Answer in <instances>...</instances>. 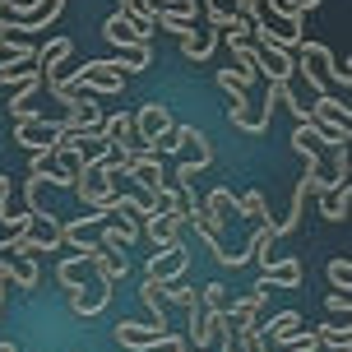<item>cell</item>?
I'll return each mask as SVG.
<instances>
[{"instance_id":"cell-1","label":"cell","mask_w":352,"mask_h":352,"mask_svg":"<svg viewBox=\"0 0 352 352\" xmlns=\"http://www.w3.org/2000/svg\"><path fill=\"white\" fill-rule=\"evenodd\" d=\"M42 88H79V93H93V98H116L125 88V70H116V60H88L70 79H60V74H47Z\"/></svg>"},{"instance_id":"cell-2","label":"cell","mask_w":352,"mask_h":352,"mask_svg":"<svg viewBox=\"0 0 352 352\" xmlns=\"http://www.w3.org/2000/svg\"><path fill=\"white\" fill-rule=\"evenodd\" d=\"M158 148H162V153H181V162H190L195 172H204V167L213 162L209 135H204V130H195V125H172V130L158 140Z\"/></svg>"},{"instance_id":"cell-3","label":"cell","mask_w":352,"mask_h":352,"mask_svg":"<svg viewBox=\"0 0 352 352\" xmlns=\"http://www.w3.org/2000/svg\"><path fill=\"white\" fill-rule=\"evenodd\" d=\"M292 56H297V60H306L320 79H334V84H343V88L352 84V70H348V65H338L334 52H329L324 42H306V37H301L297 47H292Z\"/></svg>"},{"instance_id":"cell-4","label":"cell","mask_w":352,"mask_h":352,"mask_svg":"<svg viewBox=\"0 0 352 352\" xmlns=\"http://www.w3.org/2000/svg\"><path fill=\"white\" fill-rule=\"evenodd\" d=\"M60 10H65V0H33L28 10H5V33H10V23H14L19 33H37V28H47V23H56L60 19Z\"/></svg>"},{"instance_id":"cell-5","label":"cell","mask_w":352,"mask_h":352,"mask_svg":"<svg viewBox=\"0 0 352 352\" xmlns=\"http://www.w3.org/2000/svg\"><path fill=\"white\" fill-rule=\"evenodd\" d=\"M255 52H260V74L264 79H292L297 74V56L287 52L274 37H255Z\"/></svg>"},{"instance_id":"cell-6","label":"cell","mask_w":352,"mask_h":352,"mask_svg":"<svg viewBox=\"0 0 352 352\" xmlns=\"http://www.w3.org/2000/svg\"><path fill=\"white\" fill-rule=\"evenodd\" d=\"M172 125L176 121H172V111H167L162 102H144L140 111H135V144H153V148H158V140L172 130Z\"/></svg>"},{"instance_id":"cell-7","label":"cell","mask_w":352,"mask_h":352,"mask_svg":"<svg viewBox=\"0 0 352 352\" xmlns=\"http://www.w3.org/2000/svg\"><path fill=\"white\" fill-rule=\"evenodd\" d=\"M186 269H190V250L181 246V241H172V246H162V250L148 255V278L153 283H176Z\"/></svg>"},{"instance_id":"cell-8","label":"cell","mask_w":352,"mask_h":352,"mask_svg":"<svg viewBox=\"0 0 352 352\" xmlns=\"http://www.w3.org/2000/svg\"><path fill=\"white\" fill-rule=\"evenodd\" d=\"M264 264V274L255 287H264V292H274V287H301L306 283V269H301V260H260Z\"/></svg>"},{"instance_id":"cell-9","label":"cell","mask_w":352,"mask_h":352,"mask_svg":"<svg viewBox=\"0 0 352 352\" xmlns=\"http://www.w3.org/2000/svg\"><path fill=\"white\" fill-rule=\"evenodd\" d=\"M102 37L111 42V47H125V42H148V37H153V28H148V23H140V19H130L125 10H116V14L102 23Z\"/></svg>"},{"instance_id":"cell-10","label":"cell","mask_w":352,"mask_h":352,"mask_svg":"<svg viewBox=\"0 0 352 352\" xmlns=\"http://www.w3.org/2000/svg\"><path fill=\"white\" fill-rule=\"evenodd\" d=\"M107 301H111V287H107L102 278L93 283V287H70V311L74 316H102L107 311Z\"/></svg>"},{"instance_id":"cell-11","label":"cell","mask_w":352,"mask_h":352,"mask_svg":"<svg viewBox=\"0 0 352 352\" xmlns=\"http://www.w3.org/2000/svg\"><path fill=\"white\" fill-rule=\"evenodd\" d=\"M140 218H130V213H121V223H107L102 228V241L98 246H107V250H130V246H140Z\"/></svg>"},{"instance_id":"cell-12","label":"cell","mask_w":352,"mask_h":352,"mask_svg":"<svg viewBox=\"0 0 352 352\" xmlns=\"http://www.w3.org/2000/svg\"><path fill=\"white\" fill-rule=\"evenodd\" d=\"M320 213L329 218V223H343L348 218V204H352V186L348 181H338V186H320Z\"/></svg>"},{"instance_id":"cell-13","label":"cell","mask_w":352,"mask_h":352,"mask_svg":"<svg viewBox=\"0 0 352 352\" xmlns=\"http://www.w3.org/2000/svg\"><path fill=\"white\" fill-rule=\"evenodd\" d=\"M297 329H306V320H301L297 311H278V316L269 320V324H260L264 343H274V348H283V343H287V338L297 334Z\"/></svg>"},{"instance_id":"cell-14","label":"cell","mask_w":352,"mask_h":352,"mask_svg":"<svg viewBox=\"0 0 352 352\" xmlns=\"http://www.w3.org/2000/svg\"><path fill=\"white\" fill-rule=\"evenodd\" d=\"M311 116H324V121H338V125H352V107L334 93H316V102H306Z\"/></svg>"},{"instance_id":"cell-15","label":"cell","mask_w":352,"mask_h":352,"mask_svg":"<svg viewBox=\"0 0 352 352\" xmlns=\"http://www.w3.org/2000/svg\"><path fill=\"white\" fill-rule=\"evenodd\" d=\"M232 70H236V79L250 88V79L260 74V52H255L250 42H232Z\"/></svg>"},{"instance_id":"cell-16","label":"cell","mask_w":352,"mask_h":352,"mask_svg":"<svg viewBox=\"0 0 352 352\" xmlns=\"http://www.w3.org/2000/svg\"><path fill=\"white\" fill-rule=\"evenodd\" d=\"M116 70H130V74H140L153 65V56H148V42H125V47H116Z\"/></svg>"},{"instance_id":"cell-17","label":"cell","mask_w":352,"mask_h":352,"mask_svg":"<svg viewBox=\"0 0 352 352\" xmlns=\"http://www.w3.org/2000/svg\"><path fill=\"white\" fill-rule=\"evenodd\" d=\"M70 52H74V42H70V37H56V42L47 47V52H37L33 60H37V70H42V79H47V74H60L56 65H60V60H65Z\"/></svg>"},{"instance_id":"cell-18","label":"cell","mask_w":352,"mask_h":352,"mask_svg":"<svg viewBox=\"0 0 352 352\" xmlns=\"http://www.w3.org/2000/svg\"><path fill=\"white\" fill-rule=\"evenodd\" d=\"M84 274H88V260L79 255V250H74L70 260H60V264H56V283H60L65 292H70V287H84Z\"/></svg>"},{"instance_id":"cell-19","label":"cell","mask_w":352,"mask_h":352,"mask_svg":"<svg viewBox=\"0 0 352 352\" xmlns=\"http://www.w3.org/2000/svg\"><path fill=\"white\" fill-rule=\"evenodd\" d=\"M204 209H209L213 218H218V223H232V218H241V209H236V195H232V190H223V186H218V190H209Z\"/></svg>"},{"instance_id":"cell-20","label":"cell","mask_w":352,"mask_h":352,"mask_svg":"<svg viewBox=\"0 0 352 352\" xmlns=\"http://www.w3.org/2000/svg\"><path fill=\"white\" fill-rule=\"evenodd\" d=\"M199 14L209 19L213 28H228V19L241 14V0H204V5H199Z\"/></svg>"},{"instance_id":"cell-21","label":"cell","mask_w":352,"mask_h":352,"mask_svg":"<svg viewBox=\"0 0 352 352\" xmlns=\"http://www.w3.org/2000/svg\"><path fill=\"white\" fill-rule=\"evenodd\" d=\"M311 334H316L324 348H352V329L348 324H316Z\"/></svg>"},{"instance_id":"cell-22","label":"cell","mask_w":352,"mask_h":352,"mask_svg":"<svg viewBox=\"0 0 352 352\" xmlns=\"http://www.w3.org/2000/svg\"><path fill=\"white\" fill-rule=\"evenodd\" d=\"M199 306L204 311H228V287L223 283H204L199 287Z\"/></svg>"},{"instance_id":"cell-23","label":"cell","mask_w":352,"mask_h":352,"mask_svg":"<svg viewBox=\"0 0 352 352\" xmlns=\"http://www.w3.org/2000/svg\"><path fill=\"white\" fill-rule=\"evenodd\" d=\"M236 209H241V218H269V213H264V209H269V199H264L260 190H246L241 199H236Z\"/></svg>"},{"instance_id":"cell-24","label":"cell","mask_w":352,"mask_h":352,"mask_svg":"<svg viewBox=\"0 0 352 352\" xmlns=\"http://www.w3.org/2000/svg\"><path fill=\"white\" fill-rule=\"evenodd\" d=\"M121 10L130 19H140V23H148V28H153V0H121Z\"/></svg>"},{"instance_id":"cell-25","label":"cell","mask_w":352,"mask_h":352,"mask_svg":"<svg viewBox=\"0 0 352 352\" xmlns=\"http://www.w3.org/2000/svg\"><path fill=\"white\" fill-rule=\"evenodd\" d=\"M329 283H334V287H348L352 283V264L348 260H329Z\"/></svg>"},{"instance_id":"cell-26","label":"cell","mask_w":352,"mask_h":352,"mask_svg":"<svg viewBox=\"0 0 352 352\" xmlns=\"http://www.w3.org/2000/svg\"><path fill=\"white\" fill-rule=\"evenodd\" d=\"M324 306H329V316H348V311H352L348 287H343V292H329V297H324Z\"/></svg>"},{"instance_id":"cell-27","label":"cell","mask_w":352,"mask_h":352,"mask_svg":"<svg viewBox=\"0 0 352 352\" xmlns=\"http://www.w3.org/2000/svg\"><path fill=\"white\" fill-rule=\"evenodd\" d=\"M5 209H10V176L0 172V218H5Z\"/></svg>"},{"instance_id":"cell-28","label":"cell","mask_w":352,"mask_h":352,"mask_svg":"<svg viewBox=\"0 0 352 352\" xmlns=\"http://www.w3.org/2000/svg\"><path fill=\"white\" fill-rule=\"evenodd\" d=\"M0 352H19V348H14V338H5V343H0Z\"/></svg>"},{"instance_id":"cell-29","label":"cell","mask_w":352,"mask_h":352,"mask_svg":"<svg viewBox=\"0 0 352 352\" xmlns=\"http://www.w3.org/2000/svg\"><path fill=\"white\" fill-rule=\"evenodd\" d=\"M5 287H10V283H5V278H0V306H5Z\"/></svg>"},{"instance_id":"cell-30","label":"cell","mask_w":352,"mask_h":352,"mask_svg":"<svg viewBox=\"0 0 352 352\" xmlns=\"http://www.w3.org/2000/svg\"><path fill=\"white\" fill-rule=\"evenodd\" d=\"M329 352H352V348H329Z\"/></svg>"}]
</instances>
